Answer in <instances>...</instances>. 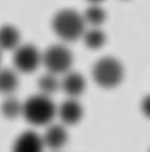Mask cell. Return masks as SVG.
Returning a JSON list of instances; mask_svg holds the SVG:
<instances>
[{"instance_id": "cell-6", "label": "cell", "mask_w": 150, "mask_h": 152, "mask_svg": "<svg viewBox=\"0 0 150 152\" xmlns=\"http://www.w3.org/2000/svg\"><path fill=\"white\" fill-rule=\"evenodd\" d=\"M57 117L62 125H75L84 117V108L78 98H67L57 107Z\"/></svg>"}, {"instance_id": "cell-14", "label": "cell", "mask_w": 150, "mask_h": 152, "mask_svg": "<svg viewBox=\"0 0 150 152\" xmlns=\"http://www.w3.org/2000/svg\"><path fill=\"white\" fill-rule=\"evenodd\" d=\"M84 44L91 50H99L106 43V34L102 31L101 27H86L84 36Z\"/></svg>"}, {"instance_id": "cell-11", "label": "cell", "mask_w": 150, "mask_h": 152, "mask_svg": "<svg viewBox=\"0 0 150 152\" xmlns=\"http://www.w3.org/2000/svg\"><path fill=\"white\" fill-rule=\"evenodd\" d=\"M19 88V73L14 68H0V94L14 95Z\"/></svg>"}, {"instance_id": "cell-1", "label": "cell", "mask_w": 150, "mask_h": 152, "mask_svg": "<svg viewBox=\"0 0 150 152\" xmlns=\"http://www.w3.org/2000/svg\"><path fill=\"white\" fill-rule=\"evenodd\" d=\"M54 34L64 43H72L82 39L86 24L82 14L74 9H62L54 14L51 21Z\"/></svg>"}, {"instance_id": "cell-18", "label": "cell", "mask_w": 150, "mask_h": 152, "mask_svg": "<svg viewBox=\"0 0 150 152\" xmlns=\"http://www.w3.org/2000/svg\"><path fill=\"white\" fill-rule=\"evenodd\" d=\"M51 152H59V151H51Z\"/></svg>"}, {"instance_id": "cell-8", "label": "cell", "mask_w": 150, "mask_h": 152, "mask_svg": "<svg viewBox=\"0 0 150 152\" xmlns=\"http://www.w3.org/2000/svg\"><path fill=\"white\" fill-rule=\"evenodd\" d=\"M44 146L50 151H59L68 141V132L62 124H50L46 126V131L41 135Z\"/></svg>"}, {"instance_id": "cell-4", "label": "cell", "mask_w": 150, "mask_h": 152, "mask_svg": "<svg viewBox=\"0 0 150 152\" xmlns=\"http://www.w3.org/2000/svg\"><path fill=\"white\" fill-rule=\"evenodd\" d=\"M74 63V54L65 44H52L43 51V66L48 73L55 75H64L71 71Z\"/></svg>"}, {"instance_id": "cell-7", "label": "cell", "mask_w": 150, "mask_h": 152, "mask_svg": "<svg viewBox=\"0 0 150 152\" xmlns=\"http://www.w3.org/2000/svg\"><path fill=\"white\" fill-rule=\"evenodd\" d=\"M46 146L41 135L36 131H24L14 139L12 152H44Z\"/></svg>"}, {"instance_id": "cell-5", "label": "cell", "mask_w": 150, "mask_h": 152, "mask_svg": "<svg viewBox=\"0 0 150 152\" xmlns=\"http://www.w3.org/2000/svg\"><path fill=\"white\" fill-rule=\"evenodd\" d=\"M43 63V53L33 44H20L13 51V66L17 73H34Z\"/></svg>"}, {"instance_id": "cell-12", "label": "cell", "mask_w": 150, "mask_h": 152, "mask_svg": "<svg viewBox=\"0 0 150 152\" xmlns=\"http://www.w3.org/2000/svg\"><path fill=\"white\" fill-rule=\"evenodd\" d=\"M37 87H38V94L51 97L54 94L61 90V80L58 78V75L51 74L46 71L43 75H40L37 80Z\"/></svg>"}, {"instance_id": "cell-15", "label": "cell", "mask_w": 150, "mask_h": 152, "mask_svg": "<svg viewBox=\"0 0 150 152\" xmlns=\"http://www.w3.org/2000/svg\"><path fill=\"white\" fill-rule=\"evenodd\" d=\"M86 27H101L106 20V12L99 4H91L82 13Z\"/></svg>"}, {"instance_id": "cell-16", "label": "cell", "mask_w": 150, "mask_h": 152, "mask_svg": "<svg viewBox=\"0 0 150 152\" xmlns=\"http://www.w3.org/2000/svg\"><path fill=\"white\" fill-rule=\"evenodd\" d=\"M140 110H142V114L144 117L150 119V94L143 97L142 102H140Z\"/></svg>"}, {"instance_id": "cell-9", "label": "cell", "mask_w": 150, "mask_h": 152, "mask_svg": "<svg viewBox=\"0 0 150 152\" xmlns=\"http://www.w3.org/2000/svg\"><path fill=\"white\" fill-rule=\"evenodd\" d=\"M86 90V80L78 71H68L61 78V91L67 98H78Z\"/></svg>"}, {"instance_id": "cell-19", "label": "cell", "mask_w": 150, "mask_h": 152, "mask_svg": "<svg viewBox=\"0 0 150 152\" xmlns=\"http://www.w3.org/2000/svg\"><path fill=\"white\" fill-rule=\"evenodd\" d=\"M149 152H150V149H149Z\"/></svg>"}, {"instance_id": "cell-2", "label": "cell", "mask_w": 150, "mask_h": 152, "mask_svg": "<svg viewBox=\"0 0 150 152\" xmlns=\"http://www.w3.org/2000/svg\"><path fill=\"white\" fill-rule=\"evenodd\" d=\"M57 117V105L51 97L34 94L23 101V118L34 126H47Z\"/></svg>"}, {"instance_id": "cell-17", "label": "cell", "mask_w": 150, "mask_h": 152, "mask_svg": "<svg viewBox=\"0 0 150 152\" xmlns=\"http://www.w3.org/2000/svg\"><path fill=\"white\" fill-rule=\"evenodd\" d=\"M88 1H89L91 4H99V3H101L102 0H88Z\"/></svg>"}, {"instance_id": "cell-10", "label": "cell", "mask_w": 150, "mask_h": 152, "mask_svg": "<svg viewBox=\"0 0 150 152\" xmlns=\"http://www.w3.org/2000/svg\"><path fill=\"white\" fill-rule=\"evenodd\" d=\"M21 44V34L12 24L0 26V51H14Z\"/></svg>"}, {"instance_id": "cell-3", "label": "cell", "mask_w": 150, "mask_h": 152, "mask_svg": "<svg viewBox=\"0 0 150 152\" xmlns=\"http://www.w3.org/2000/svg\"><path fill=\"white\" fill-rule=\"evenodd\" d=\"M95 84L105 90H112L120 86L125 78V67L122 61L113 56H105L95 61L91 70Z\"/></svg>"}, {"instance_id": "cell-20", "label": "cell", "mask_w": 150, "mask_h": 152, "mask_svg": "<svg viewBox=\"0 0 150 152\" xmlns=\"http://www.w3.org/2000/svg\"><path fill=\"white\" fill-rule=\"evenodd\" d=\"M0 53H1V51H0Z\"/></svg>"}, {"instance_id": "cell-13", "label": "cell", "mask_w": 150, "mask_h": 152, "mask_svg": "<svg viewBox=\"0 0 150 152\" xmlns=\"http://www.w3.org/2000/svg\"><path fill=\"white\" fill-rule=\"evenodd\" d=\"M0 113L6 119H16L23 117V101H20L14 95L4 97L0 104Z\"/></svg>"}]
</instances>
